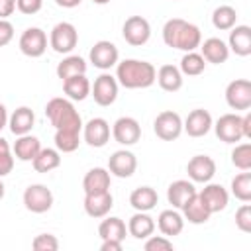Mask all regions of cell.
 <instances>
[{"instance_id": "obj_30", "label": "cell", "mask_w": 251, "mask_h": 251, "mask_svg": "<svg viewBox=\"0 0 251 251\" xmlns=\"http://www.w3.org/2000/svg\"><path fill=\"white\" fill-rule=\"evenodd\" d=\"M182 212H184V216H186V220H188L190 224H204V222H208V218H210V210L204 206V202L200 200L198 192L182 206Z\"/></svg>"}, {"instance_id": "obj_10", "label": "cell", "mask_w": 251, "mask_h": 251, "mask_svg": "<svg viewBox=\"0 0 251 251\" xmlns=\"http://www.w3.org/2000/svg\"><path fill=\"white\" fill-rule=\"evenodd\" d=\"M112 133H114V139L118 143H122V145H133L141 137V126L137 124V120L126 116V118L116 120L114 127H112Z\"/></svg>"}, {"instance_id": "obj_20", "label": "cell", "mask_w": 251, "mask_h": 251, "mask_svg": "<svg viewBox=\"0 0 251 251\" xmlns=\"http://www.w3.org/2000/svg\"><path fill=\"white\" fill-rule=\"evenodd\" d=\"M82 188L86 194H96V192H106L110 188V173L102 167H96V169H90L86 175H84V180H82Z\"/></svg>"}, {"instance_id": "obj_1", "label": "cell", "mask_w": 251, "mask_h": 251, "mask_svg": "<svg viewBox=\"0 0 251 251\" xmlns=\"http://www.w3.org/2000/svg\"><path fill=\"white\" fill-rule=\"evenodd\" d=\"M200 29L194 24H188L180 18H173L163 27V41L169 47L182 49V51H194L200 45Z\"/></svg>"}, {"instance_id": "obj_24", "label": "cell", "mask_w": 251, "mask_h": 251, "mask_svg": "<svg viewBox=\"0 0 251 251\" xmlns=\"http://www.w3.org/2000/svg\"><path fill=\"white\" fill-rule=\"evenodd\" d=\"M157 200H159V196H157L155 188H151V186H139L129 194V204L137 212H147V210L155 208Z\"/></svg>"}, {"instance_id": "obj_18", "label": "cell", "mask_w": 251, "mask_h": 251, "mask_svg": "<svg viewBox=\"0 0 251 251\" xmlns=\"http://www.w3.org/2000/svg\"><path fill=\"white\" fill-rule=\"evenodd\" d=\"M210 127H212V116L202 108L192 110L184 122V129L190 137H202L210 131Z\"/></svg>"}, {"instance_id": "obj_15", "label": "cell", "mask_w": 251, "mask_h": 251, "mask_svg": "<svg viewBox=\"0 0 251 251\" xmlns=\"http://www.w3.org/2000/svg\"><path fill=\"white\" fill-rule=\"evenodd\" d=\"M90 63L98 69H110L118 63V47L110 41H98L90 49Z\"/></svg>"}, {"instance_id": "obj_33", "label": "cell", "mask_w": 251, "mask_h": 251, "mask_svg": "<svg viewBox=\"0 0 251 251\" xmlns=\"http://www.w3.org/2000/svg\"><path fill=\"white\" fill-rule=\"evenodd\" d=\"M126 224L120 220V218H106L100 227H98V233L102 239H116V241H124L126 237Z\"/></svg>"}, {"instance_id": "obj_31", "label": "cell", "mask_w": 251, "mask_h": 251, "mask_svg": "<svg viewBox=\"0 0 251 251\" xmlns=\"http://www.w3.org/2000/svg\"><path fill=\"white\" fill-rule=\"evenodd\" d=\"M182 226H184V220H182V216L178 212L163 210L159 214V229L165 235H178L182 231Z\"/></svg>"}, {"instance_id": "obj_26", "label": "cell", "mask_w": 251, "mask_h": 251, "mask_svg": "<svg viewBox=\"0 0 251 251\" xmlns=\"http://www.w3.org/2000/svg\"><path fill=\"white\" fill-rule=\"evenodd\" d=\"M63 90L73 100H84L90 94V82L84 75H75L63 80Z\"/></svg>"}, {"instance_id": "obj_49", "label": "cell", "mask_w": 251, "mask_h": 251, "mask_svg": "<svg viewBox=\"0 0 251 251\" xmlns=\"http://www.w3.org/2000/svg\"><path fill=\"white\" fill-rule=\"evenodd\" d=\"M59 6H63V8H75V6H78L80 4V0H55Z\"/></svg>"}, {"instance_id": "obj_35", "label": "cell", "mask_w": 251, "mask_h": 251, "mask_svg": "<svg viewBox=\"0 0 251 251\" xmlns=\"http://www.w3.org/2000/svg\"><path fill=\"white\" fill-rule=\"evenodd\" d=\"M235 20H237V14L231 6H218L212 14V24L216 29H231L235 25Z\"/></svg>"}, {"instance_id": "obj_22", "label": "cell", "mask_w": 251, "mask_h": 251, "mask_svg": "<svg viewBox=\"0 0 251 251\" xmlns=\"http://www.w3.org/2000/svg\"><path fill=\"white\" fill-rule=\"evenodd\" d=\"M229 47L235 55L247 57L251 53V29L249 25H235L229 31Z\"/></svg>"}, {"instance_id": "obj_4", "label": "cell", "mask_w": 251, "mask_h": 251, "mask_svg": "<svg viewBox=\"0 0 251 251\" xmlns=\"http://www.w3.org/2000/svg\"><path fill=\"white\" fill-rule=\"evenodd\" d=\"M76 41H78L76 27L73 24H69V22H61V24H57L51 29L49 43H51V47L57 53H69V51H73L76 47Z\"/></svg>"}, {"instance_id": "obj_14", "label": "cell", "mask_w": 251, "mask_h": 251, "mask_svg": "<svg viewBox=\"0 0 251 251\" xmlns=\"http://www.w3.org/2000/svg\"><path fill=\"white\" fill-rule=\"evenodd\" d=\"M135 167H137V159H135V155H133L131 151H126V149L116 151V153L110 157V161H108V169H110V173L116 175V176H120V178H127V176H131V175L135 173Z\"/></svg>"}, {"instance_id": "obj_11", "label": "cell", "mask_w": 251, "mask_h": 251, "mask_svg": "<svg viewBox=\"0 0 251 251\" xmlns=\"http://www.w3.org/2000/svg\"><path fill=\"white\" fill-rule=\"evenodd\" d=\"M216 135L226 143H235L243 137L241 118L237 114H224L216 122Z\"/></svg>"}, {"instance_id": "obj_44", "label": "cell", "mask_w": 251, "mask_h": 251, "mask_svg": "<svg viewBox=\"0 0 251 251\" xmlns=\"http://www.w3.org/2000/svg\"><path fill=\"white\" fill-rule=\"evenodd\" d=\"M14 37V25L8 20H0V47L8 45Z\"/></svg>"}, {"instance_id": "obj_12", "label": "cell", "mask_w": 251, "mask_h": 251, "mask_svg": "<svg viewBox=\"0 0 251 251\" xmlns=\"http://www.w3.org/2000/svg\"><path fill=\"white\" fill-rule=\"evenodd\" d=\"M92 96L96 100V104L100 106H110L116 96H118V82L112 75H100L96 80H94V86H92Z\"/></svg>"}, {"instance_id": "obj_17", "label": "cell", "mask_w": 251, "mask_h": 251, "mask_svg": "<svg viewBox=\"0 0 251 251\" xmlns=\"http://www.w3.org/2000/svg\"><path fill=\"white\" fill-rule=\"evenodd\" d=\"M112 206H114V198H112L110 190L84 196V210L90 218H104L112 210Z\"/></svg>"}, {"instance_id": "obj_8", "label": "cell", "mask_w": 251, "mask_h": 251, "mask_svg": "<svg viewBox=\"0 0 251 251\" xmlns=\"http://www.w3.org/2000/svg\"><path fill=\"white\" fill-rule=\"evenodd\" d=\"M226 100L233 110H247L251 106V82L245 78L231 80L226 88Z\"/></svg>"}, {"instance_id": "obj_34", "label": "cell", "mask_w": 251, "mask_h": 251, "mask_svg": "<svg viewBox=\"0 0 251 251\" xmlns=\"http://www.w3.org/2000/svg\"><path fill=\"white\" fill-rule=\"evenodd\" d=\"M61 165V157L55 149H39V153L33 159V169L37 173H49Z\"/></svg>"}, {"instance_id": "obj_23", "label": "cell", "mask_w": 251, "mask_h": 251, "mask_svg": "<svg viewBox=\"0 0 251 251\" xmlns=\"http://www.w3.org/2000/svg\"><path fill=\"white\" fill-rule=\"evenodd\" d=\"M202 57L204 61L208 63H214V65H220V63H226L227 57H229V47L218 39V37H210L202 43Z\"/></svg>"}, {"instance_id": "obj_38", "label": "cell", "mask_w": 251, "mask_h": 251, "mask_svg": "<svg viewBox=\"0 0 251 251\" xmlns=\"http://www.w3.org/2000/svg\"><path fill=\"white\" fill-rule=\"evenodd\" d=\"M78 131H69V129H57L55 133V145L63 153H71L78 147Z\"/></svg>"}, {"instance_id": "obj_43", "label": "cell", "mask_w": 251, "mask_h": 251, "mask_svg": "<svg viewBox=\"0 0 251 251\" xmlns=\"http://www.w3.org/2000/svg\"><path fill=\"white\" fill-rule=\"evenodd\" d=\"M43 0H16V6L22 14H35L41 10Z\"/></svg>"}, {"instance_id": "obj_32", "label": "cell", "mask_w": 251, "mask_h": 251, "mask_svg": "<svg viewBox=\"0 0 251 251\" xmlns=\"http://www.w3.org/2000/svg\"><path fill=\"white\" fill-rule=\"evenodd\" d=\"M84 73H86V63L78 55H71V57L63 59L57 65V76L61 80H65L69 76H75V75H84Z\"/></svg>"}, {"instance_id": "obj_3", "label": "cell", "mask_w": 251, "mask_h": 251, "mask_svg": "<svg viewBox=\"0 0 251 251\" xmlns=\"http://www.w3.org/2000/svg\"><path fill=\"white\" fill-rule=\"evenodd\" d=\"M45 114L55 126V129H69V131H80V116L75 110V106L65 98H51L45 106Z\"/></svg>"}, {"instance_id": "obj_47", "label": "cell", "mask_w": 251, "mask_h": 251, "mask_svg": "<svg viewBox=\"0 0 251 251\" xmlns=\"http://www.w3.org/2000/svg\"><path fill=\"white\" fill-rule=\"evenodd\" d=\"M100 249H102V251H120V249H122V241H116V239H104V243H102Z\"/></svg>"}, {"instance_id": "obj_2", "label": "cell", "mask_w": 251, "mask_h": 251, "mask_svg": "<svg viewBox=\"0 0 251 251\" xmlns=\"http://www.w3.org/2000/svg\"><path fill=\"white\" fill-rule=\"evenodd\" d=\"M155 76H157L155 67L147 61H137V59L122 61L116 71V78L126 88H147L155 82Z\"/></svg>"}, {"instance_id": "obj_45", "label": "cell", "mask_w": 251, "mask_h": 251, "mask_svg": "<svg viewBox=\"0 0 251 251\" xmlns=\"http://www.w3.org/2000/svg\"><path fill=\"white\" fill-rule=\"evenodd\" d=\"M14 169V157L10 153H2L0 155V176H6L8 173H12Z\"/></svg>"}, {"instance_id": "obj_13", "label": "cell", "mask_w": 251, "mask_h": 251, "mask_svg": "<svg viewBox=\"0 0 251 251\" xmlns=\"http://www.w3.org/2000/svg\"><path fill=\"white\" fill-rule=\"evenodd\" d=\"M186 173L194 182H208L216 175V163L208 155H196L188 161Z\"/></svg>"}, {"instance_id": "obj_40", "label": "cell", "mask_w": 251, "mask_h": 251, "mask_svg": "<svg viewBox=\"0 0 251 251\" xmlns=\"http://www.w3.org/2000/svg\"><path fill=\"white\" fill-rule=\"evenodd\" d=\"M31 247H33L35 251H55V249H59V241H57V237L51 235V233H41V235H37V237L33 239Z\"/></svg>"}, {"instance_id": "obj_21", "label": "cell", "mask_w": 251, "mask_h": 251, "mask_svg": "<svg viewBox=\"0 0 251 251\" xmlns=\"http://www.w3.org/2000/svg\"><path fill=\"white\" fill-rule=\"evenodd\" d=\"M194 194H196V188L188 180H175L167 190V198H169V204H173V208H182Z\"/></svg>"}, {"instance_id": "obj_37", "label": "cell", "mask_w": 251, "mask_h": 251, "mask_svg": "<svg viewBox=\"0 0 251 251\" xmlns=\"http://www.w3.org/2000/svg\"><path fill=\"white\" fill-rule=\"evenodd\" d=\"M204 67H206L204 57L198 55V53H194V51H188V53L182 57V61H180V71H182L184 75H188V76L200 75V73L204 71Z\"/></svg>"}, {"instance_id": "obj_41", "label": "cell", "mask_w": 251, "mask_h": 251, "mask_svg": "<svg viewBox=\"0 0 251 251\" xmlns=\"http://www.w3.org/2000/svg\"><path fill=\"white\" fill-rule=\"evenodd\" d=\"M235 224L241 231L249 233L251 231V206L249 204H243L237 212H235Z\"/></svg>"}, {"instance_id": "obj_9", "label": "cell", "mask_w": 251, "mask_h": 251, "mask_svg": "<svg viewBox=\"0 0 251 251\" xmlns=\"http://www.w3.org/2000/svg\"><path fill=\"white\" fill-rule=\"evenodd\" d=\"M20 49L27 57H41L47 49V35L39 27H27L20 37Z\"/></svg>"}, {"instance_id": "obj_50", "label": "cell", "mask_w": 251, "mask_h": 251, "mask_svg": "<svg viewBox=\"0 0 251 251\" xmlns=\"http://www.w3.org/2000/svg\"><path fill=\"white\" fill-rule=\"evenodd\" d=\"M6 122H8V116H6V108H4V104H0V129L6 126Z\"/></svg>"}, {"instance_id": "obj_36", "label": "cell", "mask_w": 251, "mask_h": 251, "mask_svg": "<svg viewBox=\"0 0 251 251\" xmlns=\"http://www.w3.org/2000/svg\"><path fill=\"white\" fill-rule=\"evenodd\" d=\"M231 192L237 200L249 202L251 200V173H241L231 180Z\"/></svg>"}, {"instance_id": "obj_19", "label": "cell", "mask_w": 251, "mask_h": 251, "mask_svg": "<svg viewBox=\"0 0 251 251\" xmlns=\"http://www.w3.org/2000/svg\"><path fill=\"white\" fill-rule=\"evenodd\" d=\"M198 196L204 202V206L210 210V214L224 210L227 206V200H229V196H227V192L222 184H208Z\"/></svg>"}, {"instance_id": "obj_48", "label": "cell", "mask_w": 251, "mask_h": 251, "mask_svg": "<svg viewBox=\"0 0 251 251\" xmlns=\"http://www.w3.org/2000/svg\"><path fill=\"white\" fill-rule=\"evenodd\" d=\"M241 129H243V137H251V114L241 118Z\"/></svg>"}, {"instance_id": "obj_25", "label": "cell", "mask_w": 251, "mask_h": 251, "mask_svg": "<svg viewBox=\"0 0 251 251\" xmlns=\"http://www.w3.org/2000/svg\"><path fill=\"white\" fill-rule=\"evenodd\" d=\"M155 229V222L151 216H147L145 212H137L129 218V224H127V231L135 237V239H145L153 233Z\"/></svg>"}, {"instance_id": "obj_5", "label": "cell", "mask_w": 251, "mask_h": 251, "mask_svg": "<svg viewBox=\"0 0 251 251\" xmlns=\"http://www.w3.org/2000/svg\"><path fill=\"white\" fill-rule=\"evenodd\" d=\"M24 204L29 212L43 214L53 206V194L45 184H29L24 192Z\"/></svg>"}, {"instance_id": "obj_52", "label": "cell", "mask_w": 251, "mask_h": 251, "mask_svg": "<svg viewBox=\"0 0 251 251\" xmlns=\"http://www.w3.org/2000/svg\"><path fill=\"white\" fill-rule=\"evenodd\" d=\"M2 198H4V184L0 182V200H2Z\"/></svg>"}, {"instance_id": "obj_29", "label": "cell", "mask_w": 251, "mask_h": 251, "mask_svg": "<svg viewBox=\"0 0 251 251\" xmlns=\"http://www.w3.org/2000/svg\"><path fill=\"white\" fill-rule=\"evenodd\" d=\"M41 145H39V139L33 137V135H20V139L16 141L14 145V153L20 161H33L35 155L39 153Z\"/></svg>"}, {"instance_id": "obj_46", "label": "cell", "mask_w": 251, "mask_h": 251, "mask_svg": "<svg viewBox=\"0 0 251 251\" xmlns=\"http://www.w3.org/2000/svg\"><path fill=\"white\" fill-rule=\"evenodd\" d=\"M16 10V0H0V20H6Z\"/></svg>"}, {"instance_id": "obj_16", "label": "cell", "mask_w": 251, "mask_h": 251, "mask_svg": "<svg viewBox=\"0 0 251 251\" xmlns=\"http://www.w3.org/2000/svg\"><path fill=\"white\" fill-rule=\"evenodd\" d=\"M110 139V126L104 118H92L84 126V141L92 147H104Z\"/></svg>"}, {"instance_id": "obj_7", "label": "cell", "mask_w": 251, "mask_h": 251, "mask_svg": "<svg viewBox=\"0 0 251 251\" xmlns=\"http://www.w3.org/2000/svg\"><path fill=\"white\" fill-rule=\"evenodd\" d=\"M122 33H124V39L129 45L139 47V45L147 43V39L151 35V27H149V22L145 18H141V16H129L124 22Z\"/></svg>"}, {"instance_id": "obj_6", "label": "cell", "mask_w": 251, "mask_h": 251, "mask_svg": "<svg viewBox=\"0 0 251 251\" xmlns=\"http://www.w3.org/2000/svg\"><path fill=\"white\" fill-rule=\"evenodd\" d=\"M153 129L157 133V137L165 139V141H173L180 135L182 131V120L176 112L173 110H165L161 112L157 118H155V124H153Z\"/></svg>"}, {"instance_id": "obj_27", "label": "cell", "mask_w": 251, "mask_h": 251, "mask_svg": "<svg viewBox=\"0 0 251 251\" xmlns=\"http://www.w3.org/2000/svg\"><path fill=\"white\" fill-rule=\"evenodd\" d=\"M155 78H157L159 86L167 92H175L182 86V75L175 65H163Z\"/></svg>"}, {"instance_id": "obj_53", "label": "cell", "mask_w": 251, "mask_h": 251, "mask_svg": "<svg viewBox=\"0 0 251 251\" xmlns=\"http://www.w3.org/2000/svg\"><path fill=\"white\" fill-rule=\"evenodd\" d=\"M92 2H94V4H108L110 0H92Z\"/></svg>"}, {"instance_id": "obj_39", "label": "cell", "mask_w": 251, "mask_h": 251, "mask_svg": "<svg viewBox=\"0 0 251 251\" xmlns=\"http://www.w3.org/2000/svg\"><path fill=\"white\" fill-rule=\"evenodd\" d=\"M231 163L241 171H249L251 169V145L249 143L235 145L231 153Z\"/></svg>"}, {"instance_id": "obj_51", "label": "cell", "mask_w": 251, "mask_h": 251, "mask_svg": "<svg viewBox=\"0 0 251 251\" xmlns=\"http://www.w3.org/2000/svg\"><path fill=\"white\" fill-rule=\"evenodd\" d=\"M2 153H10V145H8V141L4 137H0V155Z\"/></svg>"}, {"instance_id": "obj_42", "label": "cell", "mask_w": 251, "mask_h": 251, "mask_svg": "<svg viewBox=\"0 0 251 251\" xmlns=\"http://www.w3.org/2000/svg\"><path fill=\"white\" fill-rule=\"evenodd\" d=\"M145 249L147 251H169V249H173V241H169V239H165V237H151V239H147V243H145Z\"/></svg>"}, {"instance_id": "obj_28", "label": "cell", "mask_w": 251, "mask_h": 251, "mask_svg": "<svg viewBox=\"0 0 251 251\" xmlns=\"http://www.w3.org/2000/svg\"><path fill=\"white\" fill-rule=\"evenodd\" d=\"M33 122H35L33 112L27 106H22V108H18L12 114V118H10V129H12L14 135H25L33 127Z\"/></svg>"}]
</instances>
